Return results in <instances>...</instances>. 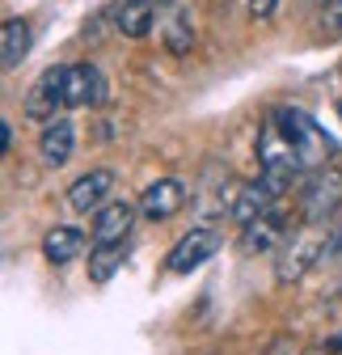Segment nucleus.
<instances>
[{
	"mask_svg": "<svg viewBox=\"0 0 342 355\" xmlns=\"http://www.w3.org/2000/svg\"><path fill=\"white\" fill-rule=\"evenodd\" d=\"M330 351H338V355H342V334H338V338H330Z\"/></svg>",
	"mask_w": 342,
	"mask_h": 355,
	"instance_id": "obj_21",
	"label": "nucleus"
},
{
	"mask_svg": "<svg viewBox=\"0 0 342 355\" xmlns=\"http://www.w3.org/2000/svg\"><path fill=\"white\" fill-rule=\"evenodd\" d=\"M338 119H342V102H338Z\"/></svg>",
	"mask_w": 342,
	"mask_h": 355,
	"instance_id": "obj_24",
	"label": "nucleus"
},
{
	"mask_svg": "<svg viewBox=\"0 0 342 355\" xmlns=\"http://www.w3.org/2000/svg\"><path fill=\"white\" fill-rule=\"evenodd\" d=\"M279 191L271 187V182H249V187H241L237 191V199H233V207H228V216L237 220V225H249V220H258V216H267V211H275L279 203Z\"/></svg>",
	"mask_w": 342,
	"mask_h": 355,
	"instance_id": "obj_12",
	"label": "nucleus"
},
{
	"mask_svg": "<svg viewBox=\"0 0 342 355\" xmlns=\"http://www.w3.org/2000/svg\"><path fill=\"white\" fill-rule=\"evenodd\" d=\"M271 114H275L279 131H283V136L291 140V148L300 153L305 169H317V165H325V157L334 153V140L325 136V127H321V123H317L313 114L296 110V106H275Z\"/></svg>",
	"mask_w": 342,
	"mask_h": 355,
	"instance_id": "obj_2",
	"label": "nucleus"
},
{
	"mask_svg": "<svg viewBox=\"0 0 342 355\" xmlns=\"http://www.w3.org/2000/svg\"><path fill=\"white\" fill-rule=\"evenodd\" d=\"M165 47H169V55H190V47H195V26H190V17L182 9L165 26Z\"/></svg>",
	"mask_w": 342,
	"mask_h": 355,
	"instance_id": "obj_18",
	"label": "nucleus"
},
{
	"mask_svg": "<svg viewBox=\"0 0 342 355\" xmlns=\"http://www.w3.org/2000/svg\"><path fill=\"white\" fill-rule=\"evenodd\" d=\"M110 191H114V169L98 165V169H89L84 178H76V182L68 187V207H72L76 216L102 211V207H106V199H110Z\"/></svg>",
	"mask_w": 342,
	"mask_h": 355,
	"instance_id": "obj_8",
	"label": "nucleus"
},
{
	"mask_svg": "<svg viewBox=\"0 0 342 355\" xmlns=\"http://www.w3.org/2000/svg\"><path fill=\"white\" fill-rule=\"evenodd\" d=\"M245 9H249V17H258V21H267L275 9H279V0H245Z\"/></svg>",
	"mask_w": 342,
	"mask_h": 355,
	"instance_id": "obj_19",
	"label": "nucleus"
},
{
	"mask_svg": "<svg viewBox=\"0 0 342 355\" xmlns=\"http://www.w3.org/2000/svg\"><path fill=\"white\" fill-rule=\"evenodd\" d=\"M287 241V225H283V211H267L258 220H249V225H241V250L245 254H267L275 245Z\"/></svg>",
	"mask_w": 342,
	"mask_h": 355,
	"instance_id": "obj_10",
	"label": "nucleus"
},
{
	"mask_svg": "<svg viewBox=\"0 0 342 355\" xmlns=\"http://www.w3.org/2000/svg\"><path fill=\"white\" fill-rule=\"evenodd\" d=\"M127 250H132L127 241H106V245H93V250H89V279H93V284H106V279L118 271V266L127 262Z\"/></svg>",
	"mask_w": 342,
	"mask_h": 355,
	"instance_id": "obj_17",
	"label": "nucleus"
},
{
	"mask_svg": "<svg viewBox=\"0 0 342 355\" xmlns=\"http://www.w3.org/2000/svg\"><path fill=\"white\" fill-rule=\"evenodd\" d=\"M330 241H325V225H305L300 233H291L283 241V254H279V279L283 284H296L305 279L313 266L325 258Z\"/></svg>",
	"mask_w": 342,
	"mask_h": 355,
	"instance_id": "obj_3",
	"label": "nucleus"
},
{
	"mask_svg": "<svg viewBox=\"0 0 342 355\" xmlns=\"http://www.w3.org/2000/svg\"><path fill=\"white\" fill-rule=\"evenodd\" d=\"M220 245H224V237H220L216 229H190L186 237H178L174 250H169L165 271H169V275H186V271H195V266H203Z\"/></svg>",
	"mask_w": 342,
	"mask_h": 355,
	"instance_id": "obj_6",
	"label": "nucleus"
},
{
	"mask_svg": "<svg viewBox=\"0 0 342 355\" xmlns=\"http://www.w3.org/2000/svg\"><path fill=\"white\" fill-rule=\"evenodd\" d=\"M258 169H262V182H271L279 195H283V191H287L300 173H305L300 153H296V148H291V140L279 131L275 114H267V123H262V131H258Z\"/></svg>",
	"mask_w": 342,
	"mask_h": 355,
	"instance_id": "obj_1",
	"label": "nucleus"
},
{
	"mask_svg": "<svg viewBox=\"0 0 342 355\" xmlns=\"http://www.w3.org/2000/svg\"><path fill=\"white\" fill-rule=\"evenodd\" d=\"M156 5H165V0H156Z\"/></svg>",
	"mask_w": 342,
	"mask_h": 355,
	"instance_id": "obj_25",
	"label": "nucleus"
},
{
	"mask_svg": "<svg viewBox=\"0 0 342 355\" xmlns=\"http://www.w3.org/2000/svg\"><path fill=\"white\" fill-rule=\"evenodd\" d=\"M110 17H114L118 34H127V38H148V30L156 21V0H114Z\"/></svg>",
	"mask_w": 342,
	"mask_h": 355,
	"instance_id": "obj_13",
	"label": "nucleus"
},
{
	"mask_svg": "<svg viewBox=\"0 0 342 355\" xmlns=\"http://www.w3.org/2000/svg\"><path fill=\"white\" fill-rule=\"evenodd\" d=\"M110 89L98 64H68L64 68V106L80 110V106H106Z\"/></svg>",
	"mask_w": 342,
	"mask_h": 355,
	"instance_id": "obj_5",
	"label": "nucleus"
},
{
	"mask_svg": "<svg viewBox=\"0 0 342 355\" xmlns=\"http://www.w3.org/2000/svg\"><path fill=\"white\" fill-rule=\"evenodd\" d=\"M55 110H64V68H47V72H42L30 85L26 106H21V114L30 123H51Z\"/></svg>",
	"mask_w": 342,
	"mask_h": 355,
	"instance_id": "obj_7",
	"label": "nucleus"
},
{
	"mask_svg": "<svg viewBox=\"0 0 342 355\" xmlns=\"http://www.w3.org/2000/svg\"><path fill=\"white\" fill-rule=\"evenodd\" d=\"M136 203H140V216H144V220L161 225V220H174V216L186 207V187L178 182V178H156V182H152Z\"/></svg>",
	"mask_w": 342,
	"mask_h": 355,
	"instance_id": "obj_9",
	"label": "nucleus"
},
{
	"mask_svg": "<svg viewBox=\"0 0 342 355\" xmlns=\"http://www.w3.org/2000/svg\"><path fill=\"white\" fill-rule=\"evenodd\" d=\"M30 42H34L30 21L26 17H9L5 30H0V64H5V72L21 68V60L30 55Z\"/></svg>",
	"mask_w": 342,
	"mask_h": 355,
	"instance_id": "obj_15",
	"label": "nucleus"
},
{
	"mask_svg": "<svg viewBox=\"0 0 342 355\" xmlns=\"http://www.w3.org/2000/svg\"><path fill=\"white\" fill-rule=\"evenodd\" d=\"M80 250H84V233L72 229V225H60V229H51L47 237H42V258L55 262V266L80 258Z\"/></svg>",
	"mask_w": 342,
	"mask_h": 355,
	"instance_id": "obj_16",
	"label": "nucleus"
},
{
	"mask_svg": "<svg viewBox=\"0 0 342 355\" xmlns=\"http://www.w3.org/2000/svg\"><path fill=\"white\" fill-rule=\"evenodd\" d=\"M342 207V169L325 165V169H313L309 187L300 191V216L305 225H330Z\"/></svg>",
	"mask_w": 342,
	"mask_h": 355,
	"instance_id": "obj_4",
	"label": "nucleus"
},
{
	"mask_svg": "<svg viewBox=\"0 0 342 355\" xmlns=\"http://www.w3.org/2000/svg\"><path fill=\"white\" fill-rule=\"evenodd\" d=\"M305 355H325V351H321V347H313V351H305Z\"/></svg>",
	"mask_w": 342,
	"mask_h": 355,
	"instance_id": "obj_23",
	"label": "nucleus"
},
{
	"mask_svg": "<svg viewBox=\"0 0 342 355\" xmlns=\"http://www.w3.org/2000/svg\"><path fill=\"white\" fill-rule=\"evenodd\" d=\"M325 30L330 34H342V0H334V5L325 9Z\"/></svg>",
	"mask_w": 342,
	"mask_h": 355,
	"instance_id": "obj_20",
	"label": "nucleus"
},
{
	"mask_svg": "<svg viewBox=\"0 0 342 355\" xmlns=\"http://www.w3.org/2000/svg\"><path fill=\"white\" fill-rule=\"evenodd\" d=\"M76 148V127L68 119H51V123H42V136H38V157L47 161L51 169H60Z\"/></svg>",
	"mask_w": 342,
	"mask_h": 355,
	"instance_id": "obj_14",
	"label": "nucleus"
},
{
	"mask_svg": "<svg viewBox=\"0 0 342 355\" xmlns=\"http://www.w3.org/2000/svg\"><path fill=\"white\" fill-rule=\"evenodd\" d=\"M313 5H321V9H330V5H334V0H313Z\"/></svg>",
	"mask_w": 342,
	"mask_h": 355,
	"instance_id": "obj_22",
	"label": "nucleus"
},
{
	"mask_svg": "<svg viewBox=\"0 0 342 355\" xmlns=\"http://www.w3.org/2000/svg\"><path fill=\"white\" fill-rule=\"evenodd\" d=\"M140 203H106L102 211H93V245H106V241H127V233H132V220H136Z\"/></svg>",
	"mask_w": 342,
	"mask_h": 355,
	"instance_id": "obj_11",
	"label": "nucleus"
}]
</instances>
